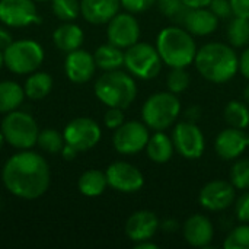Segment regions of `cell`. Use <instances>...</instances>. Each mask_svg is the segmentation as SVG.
I'll use <instances>...</instances> for the list:
<instances>
[{
    "label": "cell",
    "mask_w": 249,
    "mask_h": 249,
    "mask_svg": "<svg viewBox=\"0 0 249 249\" xmlns=\"http://www.w3.org/2000/svg\"><path fill=\"white\" fill-rule=\"evenodd\" d=\"M96 67L101 70L109 71V70H117L121 66H124V51L123 48L108 42L104 45H99L93 54Z\"/></svg>",
    "instance_id": "24"
},
{
    "label": "cell",
    "mask_w": 249,
    "mask_h": 249,
    "mask_svg": "<svg viewBox=\"0 0 249 249\" xmlns=\"http://www.w3.org/2000/svg\"><path fill=\"white\" fill-rule=\"evenodd\" d=\"M96 63L90 53L79 48L71 53H67L64 60V71L69 80L73 83H86L95 74Z\"/></svg>",
    "instance_id": "18"
},
{
    "label": "cell",
    "mask_w": 249,
    "mask_h": 249,
    "mask_svg": "<svg viewBox=\"0 0 249 249\" xmlns=\"http://www.w3.org/2000/svg\"><path fill=\"white\" fill-rule=\"evenodd\" d=\"M239 71L247 80H249V45L245 47L239 57Z\"/></svg>",
    "instance_id": "41"
},
{
    "label": "cell",
    "mask_w": 249,
    "mask_h": 249,
    "mask_svg": "<svg viewBox=\"0 0 249 249\" xmlns=\"http://www.w3.org/2000/svg\"><path fill=\"white\" fill-rule=\"evenodd\" d=\"M77 153H79V150H76L73 146H70V144H67V143L63 146L61 155H63V158H64L66 160H73V159L77 156Z\"/></svg>",
    "instance_id": "43"
},
{
    "label": "cell",
    "mask_w": 249,
    "mask_h": 249,
    "mask_svg": "<svg viewBox=\"0 0 249 249\" xmlns=\"http://www.w3.org/2000/svg\"><path fill=\"white\" fill-rule=\"evenodd\" d=\"M162 64L158 48L149 42H136L124 51V66L130 74L142 80L155 79L160 73Z\"/></svg>",
    "instance_id": "7"
},
{
    "label": "cell",
    "mask_w": 249,
    "mask_h": 249,
    "mask_svg": "<svg viewBox=\"0 0 249 249\" xmlns=\"http://www.w3.org/2000/svg\"><path fill=\"white\" fill-rule=\"evenodd\" d=\"M107 187H108L107 175L105 172L98 169H89L83 172L77 181L79 191L86 197H98L104 194Z\"/></svg>",
    "instance_id": "26"
},
{
    "label": "cell",
    "mask_w": 249,
    "mask_h": 249,
    "mask_svg": "<svg viewBox=\"0 0 249 249\" xmlns=\"http://www.w3.org/2000/svg\"><path fill=\"white\" fill-rule=\"evenodd\" d=\"M51 9L58 19L70 22L79 16L80 3L79 0H51Z\"/></svg>",
    "instance_id": "31"
},
{
    "label": "cell",
    "mask_w": 249,
    "mask_h": 249,
    "mask_svg": "<svg viewBox=\"0 0 249 249\" xmlns=\"http://www.w3.org/2000/svg\"><path fill=\"white\" fill-rule=\"evenodd\" d=\"M248 146V134L233 127L222 130L214 140V150L223 160L238 159Z\"/></svg>",
    "instance_id": "17"
},
{
    "label": "cell",
    "mask_w": 249,
    "mask_h": 249,
    "mask_svg": "<svg viewBox=\"0 0 249 249\" xmlns=\"http://www.w3.org/2000/svg\"><path fill=\"white\" fill-rule=\"evenodd\" d=\"M235 213L239 222L242 223H249V193L242 194L235 206Z\"/></svg>",
    "instance_id": "39"
},
{
    "label": "cell",
    "mask_w": 249,
    "mask_h": 249,
    "mask_svg": "<svg viewBox=\"0 0 249 249\" xmlns=\"http://www.w3.org/2000/svg\"><path fill=\"white\" fill-rule=\"evenodd\" d=\"M209 9L219 18V19H229L233 15V9L231 0H212Z\"/></svg>",
    "instance_id": "36"
},
{
    "label": "cell",
    "mask_w": 249,
    "mask_h": 249,
    "mask_svg": "<svg viewBox=\"0 0 249 249\" xmlns=\"http://www.w3.org/2000/svg\"><path fill=\"white\" fill-rule=\"evenodd\" d=\"M95 95L108 108L125 109L137 96V85L125 71L109 70L95 82Z\"/></svg>",
    "instance_id": "4"
},
{
    "label": "cell",
    "mask_w": 249,
    "mask_h": 249,
    "mask_svg": "<svg viewBox=\"0 0 249 249\" xmlns=\"http://www.w3.org/2000/svg\"><path fill=\"white\" fill-rule=\"evenodd\" d=\"M36 144L39 146V149H42L47 153H60L66 142H64L63 134H60L57 130L45 128L38 133Z\"/></svg>",
    "instance_id": "30"
},
{
    "label": "cell",
    "mask_w": 249,
    "mask_h": 249,
    "mask_svg": "<svg viewBox=\"0 0 249 249\" xmlns=\"http://www.w3.org/2000/svg\"><path fill=\"white\" fill-rule=\"evenodd\" d=\"M4 143H6V140H4V137H3V133L0 131V150L3 149V146H4Z\"/></svg>",
    "instance_id": "48"
},
{
    "label": "cell",
    "mask_w": 249,
    "mask_h": 249,
    "mask_svg": "<svg viewBox=\"0 0 249 249\" xmlns=\"http://www.w3.org/2000/svg\"><path fill=\"white\" fill-rule=\"evenodd\" d=\"M233 15L249 19V0H231Z\"/></svg>",
    "instance_id": "40"
},
{
    "label": "cell",
    "mask_w": 249,
    "mask_h": 249,
    "mask_svg": "<svg viewBox=\"0 0 249 249\" xmlns=\"http://www.w3.org/2000/svg\"><path fill=\"white\" fill-rule=\"evenodd\" d=\"M225 249H249V223L236 226L225 239Z\"/></svg>",
    "instance_id": "33"
},
{
    "label": "cell",
    "mask_w": 249,
    "mask_h": 249,
    "mask_svg": "<svg viewBox=\"0 0 249 249\" xmlns=\"http://www.w3.org/2000/svg\"><path fill=\"white\" fill-rule=\"evenodd\" d=\"M120 0H82L80 13L92 25L108 23L120 10Z\"/></svg>",
    "instance_id": "21"
},
{
    "label": "cell",
    "mask_w": 249,
    "mask_h": 249,
    "mask_svg": "<svg viewBox=\"0 0 249 249\" xmlns=\"http://www.w3.org/2000/svg\"><path fill=\"white\" fill-rule=\"evenodd\" d=\"M219 22L220 19L209 7H198L188 9L181 23L191 35L207 36L217 29Z\"/></svg>",
    "instance_id": "20"
},
{
    "label": "cell",
    "mask_w": 249,
    "mask_h": 249,
    "mask_svg": "<svg viewBox=\"0 0 249 249\" xmlns=\"http://www.w3.org/2000/svg\"><path fill=\"white\" fill-rule=\"evenodd\" d=\"M159 247L156 245V244H153V242H150V239L149 241H143V242H137L136 244V249H158Z\"/></svg>",
    "instance_id": "45"
},
{
    "label": "cell",
    "mask_w": 249,
    "mask_h": 249,
    "mask_svg": "<svg viewBox=\"0 0 249 249\" xmlns=\"http://www.w3.org/2000/svg\"><path fill=\"white\" fill-rule=\"evenodd\" d=\"M12 42H13L12 34H10L6 28L0 26V50H1V51H4V50H6Z\"/></svg>",
    "instance_id": "42"
},
{
    "label": "cell",
    "mask_w": 249,
    "mask_h": 249,
    "mask_svg": "<svg viewBox=\"0 0 249 249\" xmlns=\"http://www.w3.org/2000/svg\"><path fill=\"white\" fill-rule=\"evenodd\" d=\"M0 131L3 133L6 143L20 150L31 149L34 144H36L39 133L34 117L18 109L6 114L1 121Z\"/></svg>",
    "instance_id": "6"
},
{
    "label": "cell",
    "mask_w": 249,
    "mask_h": 249,
    "mask_svg": "<svg viewBox=\"0 0 249 249\" xmlns=\"http://www.w3.org/2000/svg\"><path fill=\"white\" fill-rule=\"evenodd\" d=\"M196 69L212 83H226L239 71V57L236 51L225 42H207L197 50Z\"/></svg>",
    "instance_id": "2"
},
{
    "label": "cell",
    "mask_w": 249,
    "mask_h": 249,
    "mask_svg": "<svg viewBox=\"0 0 249 249\" xmlns=\"http://www.w3.org/2000/svg\"><path fill=\"white\" fill-rule=\"evenodd\" d=\"M188 9H198V7H209L212 0H182Z\"/></svg>",
    "instance_id": "44"
},
{
    "label": "cell",
    "mask_w": 249,
    "mask_h": 249,
    "mask_svg": "<svg viewBox=\"0 0 249 249\" xmlns=\"http://www.w3.org/2000/svg\"><path fill=\"white\" fill-rule=\"evenodd\" d=\"M244 98H245V102L249 105V83L248 86L245 88V90H244Z\"/></svg>",
    "instance_id": "47"
},
{
    "label": "cell",
    "mask_w": 249,
    "mask_h": 249,
    "mask_svg": "<svg viewBox=\"0 0 249 249\" xmlns=\"http://www.w3.org/2000/svg\"><path fill=\"white\" fill-rule=\"evenodd\" d=\"M3 55L4 66L15 74H31L44 61V50L34 39L13 41Z\"/></svg>",
    "instance_id": "8"
},
{
    "label": "cell",
    "mask_w": 249,
    "mask_h": 249,
    "mask_svg": "<svg viewBox=\"0 0 249 249\" xmlns=\"http://www.w3.org/2000/svg\"><path fill=\"white\" fill-rule=\"evenodd\" d=\"M190 82H191V77H190V73L185 70V67H174L166 77L168 90L175 95L185 92L190 86Z\"/></svg>",
    "instance_id": "32"
},
{
    "label": "cell",
    "mask_w": 249,
    "mask_h": 249,
    "mask_svg": "<svg viewBox=\"0 0 249 249\" xmlns=\"http://www.w3.org/2000/svg\"><path fill=\"white\" fill-rule=\"evenodd\" d=\"M235 200L236 188L232 185V182H226L223 179L207 182L198 194L200 206L209 212H223L231 207Z\"/></svg>",
    "instance_id": "13"
},
{
    "label": "cell",
    "mask_w": 249,
    "mask_h": 249,
    "mask_svg": "<svg viewBox=\"0 0 249 249\" xmlns=\"http://www.w3.org/2000/svg\"><path fill=\"white\" fill-rule=\"evenodd\" d=\"M184 239L194 248H207L214 238V228L209 217L193 214L182 226Z\"/></svg>",
    "instance_id": "19"
},
{
    "label": "cell",
    "mask_w": 249,
    "mask_h": 249,
    "mask_svg": "<svg viewBox=\"0 0 249 249\" xmlns=\"http://www.w3.org/2000/svg\"><path fill=\"white\" fill-rule=\"evenodd\" d=\"M160 223L158 216L150 210H139L133 213L125 222V235L133 242L152 241L159 231Z\"/></svg>",
    "instance_id": "16"
},
{
    "label": "cell",
    "mask_w": 249,
    "mask_h": 249,
    "mask_svg": "<svg viewBox=\"0 0 249 249\" xmlns=\"http://www.w3.org/2000/svg\"><path fill=\"white\" fill-rule=\"evenodd\" d=\"M0 22L10 28H23L39 22L34 0H0Z\"/></svg>",
    "instance_id": "15"
},
{
    "label": "cell",
    "mask_w": 249,
    "mask_h": 249,
    "mask_svg": "<svg viewBox=\"0 0 249 249\" xmlns=\"http://www.w3.org/2000/svg\"><path fill=\"white\" fill-rule=\"evenodd\" d=\"M181 114V102L172 92H156L150 95L142 108L143 123L155 130L165 131L175 124Z\"/></svg>",
    "instance_id": "5"
},
{
    "label": "cell",
    "mask_w": 249,
    "mask_h": 249,
    "mask_svg": "<svg viewBox=\"0 0 249 249\" xmlns=\"http://www.w3.org/2000/svg\"><path fill=\"white\" fill-rule=\"evenodd\" d=\"M108 41L120 48H128L140 39V25L133 13H117L107 28Z\"/></svg>",
    "instance_id": "14"
},
{
    "label": "cell",
    "mask_w": 249,
    "mask_h": 249,
    "mask_svg": "<svg viewBox=\"0 0 249 249\" xmlns=\"http://www.w3.org/2000/svg\"><path fill=\"white\" fill-rule=\"evenodd\" d=\"M25 99L23 88L12 80L0 82V114H7L18 109Z\"/></svg>",
    "instance_id": "25"
},
{
    "label": "cell",
    "mask_w": 249,
    "mask_h": 249,
    "mask_svg": "<svg viewBox=\"0 0 249 249\" xmlns=\"http://www.w3.org/2000/svg\"><path fill=\"white\" fill-rule=\"evenodd\" d=\"M228 39L232 47L242 48L249 45V19L235 16L228 26Z\"/></svg>",
    "instance_id": "29"
},
{
    "label": "cell",
    "mask_w": 249,
    "mask_h": 249,
    "mask_svg": "<svg viewBox=\"0 0 249 249\" xmlns=\"http://www.w3.org/2000/svg\"><path fill=\"white\" fill-rule=\"evenodd\" d=\"M4 66V55H3V51L0 50V69Z\"/></svg>",
    "instance_id": "49"
},
{
    "label": "cell",
    "mask_w": 249,
    "mask_h": 249,
    "mask_svg": "<svg viewBox=\"0 0 249 249\" xmlns=\"http://www.w3.org/2000/svg\"><path fill=\"white\" fill-rule=\"evenodd\" d=\"M124 123V112L121 108H108V111L104 115V124L111 128L117 130Z\"/></svg>",
    "instance_id": "38"
},
{
    "label": "cell",
    "mask_w": 249,
    "mask_h": 249,
    "mask_svg": "<svg viewBox=\"0 0 249 249\" xmlns=\"http://www.w3.org/2000/svg\"><path fill=\"white\" fill-rule=\"evenodd\" d=\"M105 175H107L108 185L118 193H124V194L137 193L144 185V177L142 171L128 162L118 160L111 163L107 168Z\"/></svg>",
    "instance_id": "12"
},
{
    "label": "cell",
    "mask_w": 249,
    "mask_h": 249,
    "mask_svg": "<svg viewBox=\"0 0 249 249\" xmlns=\"http://www.w3.org/2000/svg\"><path fill=\"white\" fill-rule=\"evenodd\" d=\"M6 190L23 200H35L44 196L50 187V168L47 160L35 152L13 155L1 169Z\"/></svg>",
    "instance_id": "1"
},
{
    "label": "cell",
    "mask_w": 249,
    "mask_h": 249,
    "mask_svg": "<svg viewBox=\"0 0 249 249\" xmlns=\"http://www.w3.org/2000/svg\"><path fill=\"white\" fill-rule=\"evenodd\" d=\"M156 48L162 61L174 67H188L196 60L197 45L193 35L181 26H168L158 34Z\"/></svg>",
    "instance_id": "3"
},
{
    "label": "cell",
    "mask_w": 249,
    "mask_h": 249,
    "mask_svg": "<svg viewBox=\"0 0 249 249\" xmlns=\"http://www.w3.org/2000/svg\"><path fill=\"white\" fill-rule=\"evenodd\" d=\"M53 89V77L45 71H34L25 82V96L32 101L44 99Z\"/></svg>",
    "instance_id": "27"
},
{
    "label": "cell",
    "mask_w": 249,
    "mask_h": 249,
    "mask_svg": "<svg viewBox=\"0 0 249 249\" xmlns=\"http://www.w3.org/2000/svg\"><path fill=\"white\" fill-rule=\"evenodd\" d=\"M121 6L130 13H142L156 4V0H120Z\"/></svg>",
    "instance_id": "37"
},
{
    "label": "cell",
    "mask_w": 249,
    "mask_h": 249,
    "mask_svg": "<svg viewBox=\"0 0 249 249\" xmlns=\"http://www.w3.org/2000/svg\"><path fill=\"white\" fill-rule=\"evenodd\" d=\"M175 150L185 159H200L206 149V140L201 128L193 121H181L172 133Z\"/></svg>",
    "instance_id": "9"
},
{
    "label": "cell",
    "mask_w": 249,
    "mask_h": 249,
    "mask_svg": "<svg viewBox=\"0 0 249 249\" xmlns=\"http://www.w3.org/2000/svg\"><path fill=\"white\" fill-rule=\"evenodd\" d=\"M34 1H47V0H34Z\"/></svg>",
    "instance_id": "50"
},
{
    "label": "cell",
    "mask_w": 249,
    "mask_h": 249,
    "mask_svg": "<svg viewBox=\"0 0 249 249\" xmlns=\"http://www.w3.org/2000/svg\"><path fill=\"white\" fill-rule=\"evenodd\" d=\"M149 127L142 121H124L112 136L114 149L121 155H136L146 149Z\"/></svg>",
    "instance_id": "10"
},
{
    "label": "cell",
    "mask_w": 249,
    "mask_h": 249,
    "mask_svg": "<svg viewBox=\"0 0 249 249\" xmlns=\"http://www.w3.org/2000/svg\"><path fill=\"white\" fill-rule=\"evenodd\" d=\"M175 146L172 137L165 134L163 131H156L153 136L149 137L146 144L147 158L155 163H166L172 159Z\"/></svg>",
    "instance_id": "23"
},
{
    "label": "cell",
    "mask_w": 249,
    "mask_h": 249,
    "mask_svg": "<svg viewBox=\"0 0 249 249\" xmlns=\"http://www.w3.org/2000/svg\"><path fill=\"white\" fill-rule=\"evenodd\" d=\"M158 9L162 15H165L169 19L182 22L188 7L184 4L182 0H156Z\"/></svg>",
    "instance_id": "35"
},
{
    "label": "cell",
    "mask_w": 249,
    "mask_h": 249,
    "mask_svg": "<svg viewBox=\"0 0 249 249\" xmlns=\"http://www.w3.org/2000/svg\"><path fill=\"white\" fill-rule=\"evenodd\" d=\"M101 134L102 133L99 124L88 117H79L71 120L63 131L64 142L79 152L93 149L99 143Z\"/></svg>",
    "instance_id": "11"
},
{
    "label": "cell",
    "mask_w": 249,
    "mask_h": 249,
    "mask_svg": "<svg viewBox=\"0 0 249 249\" xmlns=\"http://www.w3.org/2000/svg\"><path fill=\"white\" fill-rule=\"evenodd\" d=\"M83 38L85 34L80 26L70 22L63 23L53 32V42L63 53H71L74 50H79L83 44Z\"/></svg>",
    "instance_id": "22"
},
{
    "label": "cell",
    "mask_w": 249,
    "mask_h": 249,
    "mask_svg": "<svg viewBox=\"0 0 249 249\" xmlns=\"http://www.w3.org/2000/svg\"><path fill=\"white\" fill-rule=\"evenodd\" d=\"M162 228H163V231H168V232H172V231H177V229H178V228H177V223H175L174 220L165 222V223L162 225Z\"/></svg>",
    "instance_id": "46"
},
{
    "label": "cell",
    "mask_w": 249,
    "mask_h": 249,
    "mask_svg": "<svg viewBox=\"0 0 249 249\" xmlns=\"http://www.w3.org/2000/svg\"><path fill=\"white\" fill-rule=\"evenodd\" d=\"M231 182L236 190H249V159H241L232 166Z\"/></svg>",
    "instance_id": "34"
},
{
    "label": "cell",
    "mask_w": 249,
    "mask_h": 249,
    "mask_svg": "<svg viewBox=\"0 0 249 249\" xmlns=\"http://www.w3.org/2000/svg\"><path fill=\"white\" fill-rule=\"evenodd\" d=\"M223 115L229 127L245 130L249 125V107L247 102H241V101L228 102Z\"/></svg>",
    "instance_id": "28"
}]
</instances>
